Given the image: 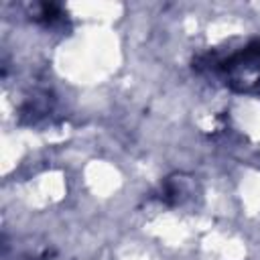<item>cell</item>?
Returning a JSON list of instances; mask_svg holds the SVG:
<instances>
[{
    "label": "cell",
    "mask_w": 260,
    "mask_h": 260,
    "mask_svg": "<svg viewBox=\"0 0 260 260\" xmlns=\"http://www.w3.org/2000/svg\"><path fill=\"white\" fill-rule=\"evenodd\" d=\"M193 69L217 73L236 93L260 95V39L250 41L228 57H217L213 53L201 55L193 61Z\"/></svg>",
    "instance_id": "cell-1"
},
{
    "label": "cell",
    "mask_w": 260,
    "mask_h": 260,
    "mask_svg": "<svg viewBox=\"0 0 260 260\" xmlns=\"http://www.w3.org/2000/svg\"><path fill=\"white\" fill-rule=\"evenodd\" d=\"M37 22L45 24V26H57L65 20V12H63V6L61 4H55V2H43L39 4L35 16H32Z\"/></svg>",
    "instance_id": "cell-2"
}]
</instances>
